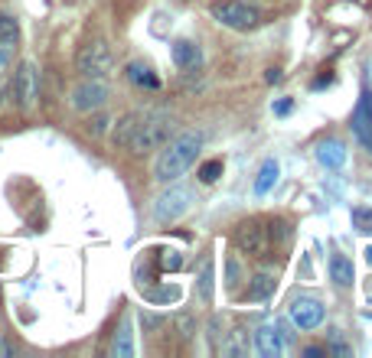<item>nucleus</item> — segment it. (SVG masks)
Segmentation results:
<instances>
[{
    "label": "nucleus",
    "instance_id": "2f4dec72",
    "mask_svg": "<svg viewBox=\"0 0 372 358\" xmlns=\"http://www.w3.org/2000/svg\"><path fill=\"white\" fill-rule=\"evenodd\" d=\"M291 107H294V101H291V98H284V101H278V105H274V115H287Z\"/></svg>",
    "mask_w": 372,
    "mask_h": 358
},
{
    "label": "nucleus",
    "instance_id": "39448f33",
    "mask_svg": "<svg viewBox=\"0 0 372 358\" xmlns=\"http://www.w3.org/2000/svg\"><path fill=\"white\" fill-rule=\"evenodd\" d=\"M190 202H193V189H190V186H170V189H163L154 202V221L170 225L180 215H186Z\"/></svg>",
    "mask_w": 372,
    "mask_h": 358
},
{
    "label": "nucleus",
    "instance_id": "72a5a7b5",
    "mask_svg": "<svg viewBox=\"0 0 372 358\" xmlns=\"http://www.w3.org/2000/svg\"><path fill=\"white\" fill-rule=\"evenodd\" d=\"M281 78H284V75H281V69H268V75H264V82H272V85H278Z\"/></svg>",
    "mask_w": 372,
    "mask_h": 358
},
{
    "label": "nucleus",
    "instance_id": "a211bd4d",
    "mask_svg": "<svg viewBox=\"0 0 372 358\" xmlns=\"http://www.w3.org/2000/svg\"><path fill=\"white\" fill-rule=\"evenodd\" d=\"M111 355L118 358H131L134 355V332H131V322H121L115 335V345H111Z\"/></svg>",
    "mask_w": 372,
    "mask_h": 358
},
{
    "label": "nucleus",
    "instance_id": "423d86ee",
    "mask_svg": "<svg viewBox=\"0 0 372 358\" xmlns=\"http://www.w3.org/2000/svg\"><path fill=\"white\" fill-rule=\"evenodd\" d=\"M10 88H14V101H16V107H20V111H33V107H36V98H39V72H36V65H33L30 59L16 65L14 85H10Z\"/></svg>",
    "mask_w": 372,
    "mask_h": 358
},
{
    "label": "nucleus",
    "instance_id": "f704fd0d",
    "mask_svg": "<svg viewBox=\"0 0 372 358\" xmlns=\"http://www.w3.org/2000/svg\"><path fill=\"white\" fill-rule=\"evenodd\" d=\"M4 98H7V85H0V107H4Z\"/></svg>",
    "mask_w": 372,
    "mask_h": 358
},
{
    "label": "nucleus",
    "instance_id": "c756f323",
    "mask_svg": "<svg viewBox=\"0 0 372 358\" xmlns=\"http://www.w3.org/2000/svg\"><path fill=\"white\" fill-rule=\"evenodd\" d=\"M108 117H105V115H98V117H95V121L92 124H88V134H92V137H101V134H105V130H108Z\"/></svg>",
    "mask_w": 372,
    "mask_h": 358
},
{
    "label": "nucleus",
    "instance_id": "1a4fd4ad",
    "mask_svg": "<svg viewBox=\"0 0 372 358\" xmlns=\"http://www.w3.org/2000/svg\"><path fill=\"white\" fill-rule=\"evenodd\" d=\"M287 316H291V322H294L297 329L307 332V329H317L320 322H324V306L310 297H297L294 303H291V310H287Z\"/></svg>",
    "mask_w": 372,
    "mask_h": 358
},
{
    "label": "nucleus",
    "instance_id": "aec40b11",
    "mask_svg": "<svg viewBox=\"0 0 372 358\" xmlns=\"http://www.w3.org/2000/svg\"><path fill=\"white\" fill-rule=\"evenodd\" d=\"M219 352L222 355H245L248 352V339H245V329H235V332H229V339H222L219 342Z\"/></svg>",
    "mask_w": 372,
    "mask_h": 358
},
{
    "label": "nucleus",
    "instance_id": "b1692460",
    "mask_svg": "<svg viewBox=\"0 0 372 358\" xmlns=\"http://www.w3.org/2000/svg\"><path fill=\"white\" fill-rule=\"evenodd\" d=\"M196 287H200L202 303H210V300H212V258L202 260V267H200V280H196Z\"/></svg>",
    "mask_w": 372,
    "mask_h": 358
},
{
    "label": "nucleus",
    "instance_id": "2eb2a0df",
    "mask_svg": "<svg viewBox=\"0 0 372 358\" xmlns=\"http://www.w3.org/2000/svg\"><path fill=\"white\" fill-rule=\"evenodd\" d=\"M124 75H128V82H131V85L148 88V92H157V88H160V78L154 75V69H150L148 62H128Z\"/></svg>",
    "mask_w": 372,
    "mask_h": 358
},
{
    "label": "nucleus",
    "instance_id": "5701e85b",
    "mask_svg": "<svg viewBox=\"0 0 372 358\" xmlns=\"http://www.w3.org/2000/svg\"><path fill=\"white\" fill-rule=\"evenodd\" d=\"M134 117H138V111H131V115H124L121 121L115 124V134H111L115 147H128V140H131V130H134Z\"/></svg>",
    "mask_w": 372,
    "mask_h": 358
},
{
    "label": "nucleus",
    "instance_id": "7ed1b4c3",
    "mask_svg": "<svg viewBox=\"0 0 372 358\" xmlns=\"http://www.w3.org/2000/svg\"><path fill=\"white\" fill-rule=\"evenodd\" d=\"M212 16H216V23L229 26V30H239V33L255 30L262 23V14L252 4H245V0H216L212 4Z\"/></svg>",
    "mask_w": 372,
    "mask_h": 358
},
{
    "label": "nucleus",
    "instance_id": "393cba45",
    "mask_svg": "<svg viewBox=\"0 0 372 358\" xmlns=\"http://www.w3.org/2000/svg\"><path fill=\"white\" fill-rule=\"evenodd\" d=\"M222 160H210V163H202V167H200V183H206V186H210V183H216V179H219V176H222Z\"/></svg>",
    "mask_w": 372,
    "mask_h": 358
},
{
    "label": "nucleus",
    "instance_id": "f03ea898",
    "mask_svg": "<svg viewBox=\"0 0 372 358\" xmlns=\"http://www.w3.org/2000/svg\"><path fill=\"white\" fill-rule=\"evenodd\" d=\"M173 134H177V124H173V117L167 115V111H138L131 140H128V150L131 153L160 150Z\"/></svg>",
    "mask_w": 372,
    "mask_h": 358
},
{
    "label": "nucleus",
    "instance_id": "6e6552de",
    "mask_svg": "<svg viewBox=\"0 0 372 358\" xmlns=\"http://www.w3.org/2000/svg\"><path fill=\"white\" fill-rule=\"evenodd\" d=\"M69 101H72L76 111H82V115L98 111V107H105V101H108V85L101 82V78H86V82H78L76 88H72Z\"/></svg>",
    "mask_w": 372,
    "mask_h": 358
},
{
    "label": "nucleus",
    "instance_id": "6ab92c4d",
    "mask_svg": "<svg viewBox=\"0 0 372 358\" xmlns=\"http://www.w3.org/2000/svg\"><path fill=\"white\" fill-rule=\"evenodd\" d=\"M274 293V277L272 274H255L248 280V300H268Z\"/></svg>",
    "mask_w": 372,
    "mask_h": 358
},
{
    "label": "nucleus",
    "instance_id": "20e7f679",
    "mask_svg": "<svg viewBox=\"0 0 372 358\" xmlns=\"http://www.w3.org/2000/svg\"><path fill=\"white\" fill-rule=\"evenodd\" d=\"M76 65L86 78H108L111 69H115V56H111V49H108L105 39H92V43L82 46Z\"/></svg>",
    "mask_w": 372,
    "mask_h": 358
},
{
    "label": "nucleus",
    "instance_id": "c85d7f7f",
    "mask_svg": "<svg viewBox=\"0 0 372 358\" xmlns=\"http://www.w3.org/2000/svg\"><path fill=\"white\" fill-rule=\"evenodd\" d=\"M140 326H144V332H150V329L163 326V316H157V312H140Z\"/></svg>",
    "mask_w": 372,
    "mask_h": 358
},
{
    "label": "nucleus",
    "instance_id": "f257e3e1",
    "mask_svg": "<svg viewBox=\"0 0 372 358\" xmlns=\"http://www.w3.org/2000/svg\"><path fill=\"white\" fill-rule=\"evenodd\" d=\"M202 140H206L202 130H183V134H173V137L160 147V157H157V163H154V179L157 183H173V179H180L186 169L193 167Z\"/></svg>",
    "mask_w": 372,
    "mask_h": 358
},
{
    "label": "nucleus",
    "instance_id": "473e14b6",
    "mask_svg": "<svg viewBox=\"0 0 372 358\" xmlns=\"http://www.w3.org/2000/svg\"><path fill=\"white\" fill-rule=\"evenodd\" d=\"M0 358H14V345L7 339H0Z\"/></svg>",
    "mask_w": 372,
    "mask_h": 358
},
{
    "label": "nucleus",
    "instance_id": "7c9ffc66",
    "mask_svg": "<svg viewBox=\"0 0 372 358\" xmlns=\"http://www.w3.org/2000/svg\"><path fill=\"white\" fill-rule=\"evenodd\" d=\"M324 355H330L324 345H307V349H304V358H324Z\"/></svg>",
    "mask_w": 372,
    "mask_h": 358
},
{
    "label": "nucleus",
    "instance_id": "c9c22d12",
    "mask_svg": "<svg viewBox=\"0 0 372 358\" xmlns=\"http://www.w3.org/2000/svg\"><path fill=\"white\" fill-rule=\"evenodd\" d=\"M369 260H372V248H369Z\"/></svg>",
    "mask_w": 372,
    "mask_h": 358
},
{
    "label": "nucleus",
    "instance_id": "9d476101",
    "mask_svg": "<svg viewBox=\"0 0 372 358\" xmlns=\"http://www.w3.org/2000/svg\"><path fill=\"white\" fill-rule=\"evenodd\" d=\"M353 134H356L359 144L372 153V92H369V88L363 92L356 111H353Z\"/></svg>",
    "mask_w": 372,
    "mask_h": 358
},
{
    "label": "nucleus",
    "instance_id": "f8f14e48",
    "mask_svg": "<svg viewBox=\"0 0 372 358\" xmlns=\"http://www.w3.org/2000/svg\"><path fill=\"white\" fill-rule=\"evenodd\" d=\"M255 349H258V355H264V358L284 355V335H281V329L274 326V322H264L255 332Z\"/></svg>",
    "mask_w": 372,
    "mask_h": 358
},
{
    "label": "nucleus",
    "instance_id": "4468645a",
    "mask_svg": "<svg viewBox=\"0 0 372 358\" xmlns=\"http://www.w3.org/2000/svg\"><path fill=\"white\" fill-rule=\"evenodd\" d=\"M317 163L326 169H340L346 163V147L340 140H320L317 144Z\"/></svg>",
    "mask_w": 372,
    "mask_h": 358
},
{
    "label": "nucleus",
    "instance_id": "ddd939ff",
    "mask_svg": "<svg viewBox=\"0 0 372 358\" xmlns=\"http://www.w3.org/2000/svg\"><path fill=\"white\" fill-rule=\"evenodd\" d=\"M170 56H173V65H177V69H196L202 59L200 46H196L193 39H177V43H170Z\"/></svg>",
    "mask_w": 372,
    "mask_h": 358
},
{
    "label": "nucleus",
    "instance_id": "4be33fe9",
    "mask_svg": "<svg viewBox=\"0 0 372 358\" xmlns=\"http://www.w3.org/2000/svg\"><path fill=\"white\" fill-rule=\"evenodd\" d=\"M349 221H353V228H356L359 235H372V209L369 206H353Z\"/></svg>",
    "mask_w": 372,
    "mask_h": 358
},
{
    "label": "nucleus",
    "instance_id": "9b49d317",
    "mask_svg": "<svg viewBox=\"0 0 372 358\" xmlns=\"http://www.w3.org/2000/svg\"><path fill=\"white\" fill-rule=\"evenodd\" d=\"M20 43V26L10 14H0V69H7Z\"/></svg>",
    "mask_w": 372,
    "mask_h": 358
},
{
    "label": "nucleus",
    "instance_id": "f3484780",
    "mask_svg": "<svg viewBox=\"0 0 372 358\" xmlns=\"http://www.w3.org/2000/svg\"><path fill=\"white\" fill-rule=\"evenodd\" d=\"M278 163L274 160H264L262 169H258V179H255V196H268V192L274 189V183H278Z\"/></svg>",
    "mask_w": 372,
    "mask_h": 358
},
{
    "label": "nucleus",
    "instance_id": "a878e982",
    "mask_svg": "<svg viewBox=\"0 0 372 358\" xmlns=\"http://www.w3.org/2000/svg\"><path fill=\"white\" fill-rule=\"evenodd\" d=\"M326 352H334V355H340V358H349L353 355V345L343 342V335L334 329V332H330V345H326Z\"/></svg>",
    "mask_w": 372,
    "mask_h": 358
},
{
    "label": "nucleus",
    "instance_id": "0eeeda50",
    "mask_svg": "<svg viewBox=\"0 0 372 358\" xmlns=\"http://www.w3.org/2000/svg\"><path fill=\"white\" fill-rule=\"evenodd\" d=\"M235 244H239L248 258H268V251H272V235H268V228H264L258 219H248L235 228Z\"/></svg>",
    "mask_w": 372,
    "mask_h": 358
},
{
    "label": "nucleus",
    "instance_id": "dca6fc26",
    "mask_svg": "<svg viewBox=\"0 0 372 358\" xmlns=\"http://www.w3.org/2000/svg\"><path fill=\"white\" fill-rule=\"evenodd\" d=\"M330 277H334L336 287H349V283H353V277H356V270H353V260L343 258V254H334V258H330Z\"/></svg>",
    "mask_w": 372,
    "mask_h": 358
},
{
    "label": "nucleus",
    "instance_id": "412c9836",
    "mask_svg": "<svg viewBox=\"0 0 372 358\" xmlns=\"http://www.w3.org/2000/svg\"><path fill=\"white\" fill-rule=\"evenodd\" d=\"M144 290V300H150V303H173V300H180V287H157V283H148Z\"/></svg>",
    "mask_w": 372,
    "mask_h": 358
},
{
    "label": "nucleus",
    "instance_id": "bb28decb",
    "mask_svg": "<svg viewBox=\"0 0 372 358\" xmlns=\"http://www.w3.org/2000/svg\"><path fill=\"white\" fill-rule=\"evenodd\" d=\"M177 329H180V339H193V335H196V316L183 312V316L177 320Z\"/></svg>",
    "mask_w": 372,
    "mask_h": 358
},
{
    "label": "nucleus",
    "instance_id": "cd10ccee",
    "mask_svg": "<svg viewBox=\"0 0 372 358\" xmlns=\"http://www.w3.org/2000/svg\"><path fill=\"white\" fill-rule=\"evenodd\" d=\"M225 277H229V280H225V283H229V290L239 287V280H242V267H239V260H235V258L225 260Z\"/></svg>",
    "mask_w": 372,
    "mask_h": 358
}]
</instances>
